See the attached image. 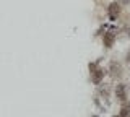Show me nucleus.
Instances as JSON below:
<instances>
[{
	"instance_id": "1",
	"label": "nucleus",
	"mask_w": 130,
	"mask_h": 117,
	"mask_svg": "<svg viewBox=\"0 0 130 117\" xmlns=\"http://www.w3.org/2000/svg\"><path fill=\"white\" fill-rule=\"evenodd\" d=\"M89 75H91V81L93 83H94V85H99L101 81H103L106 72L101 67H98V63H91V65H89Z\"/></svg>"
},
{
	"instance_id": "2",
	"label": "nucleus",
	"mask_w": 130,
	"mask_h": 117,
	"mask_svg": "<svg viewBox=\"0 0 130 117\" xmlns=\"http://www.w3.org/2000/svg\"><path fill=\"white\" fill-rule=\"evenodd\" d=\"M116 98H117V101H120V103H125L127 101V86H125L124 83H119L116 86Z\"/></svg>"
},
{
	"instance_id": "3",
	"label": "nucleus",
	"mask_w": 130,
	"mask_h": 117,
	"mask_svg": "<svg viewBox=\"0 0 130 117\" xmlns=\"http://www.w3.org/2000/svg\"><path fill=\"white\" fill-rule=\"evenodd\" d=\"M120 10H122V7H120V3H117V2H112L111 5H109L107 13H109V16H111L112 21H114V20H117V16L120 15Z\"/></svg>"
},
{
	"instance_id": "4",
	"label": "nucleus",
	"mask_w": 130,
	"mask_h": 117,
	"mask_svg": "<svg viewBox=\"0 0 130 117\" xmlns=\"http://www.w3.org/2000/svg\"><path fill=\"white\" fill-rule=\"evenodd\" d=\"M109 72H111V75L114 76V78L120 76V75H122V67H120V63H117V62H111Z\"/></svg>"
},
{
	"instance_id": "5",
	"label": "nucleus",
	"mask_w": 130,
	"mask_h": 117,
	"mask_svg": "<svg viewBox=\"0 0 130 117\" xmlns=\"http://www.w3.org/2000/svg\"><path fill=\"white\" fill-rule=\"evenodd\" d=\"M104 46L106 47H112V44H114V34L111 33H107V34H104Z\"/></svg>"
},
{
	"instance_id": "6",
	"label": "nucleus",
	"mask_w": 130,
	"mask_h": 117,
	"mask_svg": "<svg viewBox=\"0 0 130 117\" xmlns=\"http://www.w3.org/2000/svg\"><path fill=\"white\" fill-rule=\"evenodd\" d=\"M119 115L120 117H130V106H122Z\"/></svg>"
},
{
	"instance_id": "7",
	"label": "nucleus",
	"mask_w": 130,
	"mask_h": 117,
	"mask_svg": "<svg viewBox=\"0 0 130 117\" xmlns=\"http://www.w3.org/2000/svg\"><path fill=\"white\" fill-rule=\"evenodd\" d=\"M120 3H122V5H128L130 0H120Z\"/></svg>"
},
{
	"instance_id": "8",
	"label": "nucleus",
	"mask_w": 130,
	"mask_h": 117,
	"mask_svg": "<svg viewBox=\"0 0 130 117\" xmlns=\"http://www.w3.org/2000/svg\"><path fill=\"white\" fill-rule=\"evenodd\" d=\"M112 117H120V115H112Z\"/></svg>"
},
{
	"instance_id": "9",
	"label": "nucleus",
	"mask_w": 130,
	"mask_h": 117,
	"mask_svg": "<svg viewBox=\"0 0 130 117\" xmlns=\"http://www.w3.org/2000/svg\"><path fill=\"white\" fill-rule=\"evenodd\" d=\"M128 36H130V31H128Z\"/></svg>"
}]
</instances>
